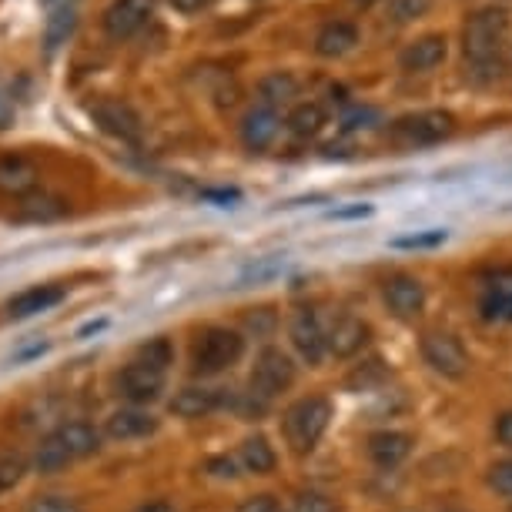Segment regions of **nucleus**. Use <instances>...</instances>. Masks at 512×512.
<instances>
[{"label":"nucleus","mask_w":512,"mask_h":512,"mask_svg":"<svg viewBox=\"0 0 512 512\" xmlns=\"http://www.w3.org/2000/svg\"><path fill=\"white\" fill-rule=\"evenodd\" d=\"M64 215H67L64 201L54 195H44V191H31V195H24L21 205H17V218L21 221H41V225H47V221H57Z\"/></svg>","instance_id":"nucleus-24"},{"label":"nucleus","mask_w":512,"mask_h":512,"mask_svg":"<svg viewBox=\"0 0 512 512\" xmlns=\"http://www.w3.org/2000/svg\"><path fill=\"white\" fill-rule=\"evenodd\" d=\"M382 298L395 318H415L425 308V285L415 275H392L382 285Z\"/></svg>","instance_id":"nucleus-16"},{"label":"nucleus","mask_w":512,"mask_h":512,"mask_svg":"<svg viewBox=\"0 0 512 512\" xmlns=\"http://www.w3.org/2000/svg\"><path fill=\"white\" fill-rule=\"evenodd\" d=\"M101 429H94L91 422H61L57 429H51L41 439V446L34 449V469L41 476H51V472H61L74 462L94 456L101 449Z\"/></svg>","instance_id":"nucleus-2"},{"label":"nucleus","mask_w":512,"mask_h":512,"mask_svg":"<svg viewBox=\"0 0 512 512\" xmlns=\"http://www.w3.org/2000/svg\"><path fill=\"white\" fill-rule=\"evenodd\" d=\"M325 121H328V114L325 108L318 101H302V104H295L292 114H288V131L295 134V138H315L318 131L325 128Z\"/></svg>","instance_id":"nucleus-26"},{"label":"nucleus","mask_w":512,"mask_h":512,"mask_svg":"<svg viewBox=\"0 0 512 512\" xmlns=\"http://www.w3.org/2000/svg\"><path fill=\"white\" fill-rule=\"evenodd\" d=\"M375 121H379V111H375V108H352V111L342 118V131H362V128H372Z\"/></svg>","instance_id":"nucleus-35"},{"label":"nucleus","mask_w":512,"mask_h":512,"mask_svg":"<svg viewBox=\"0 0 512 512\" xmlns=\"http://www.w3.org/2000/svg\"><path fill=\"white\" fill-rule=\"evenodd\" d=\"M282 268H285V262H282L278 255L262 258L258 265H248V268H245V282H251V278H255V282H262V278H268V275H278Z\"/></svg>","instance_id":"nucleus-37"},{"label":"nucleus","mask_w":512,"mask_h":512,"mask_svg":"<svg viewBox=\"0 0 512 512\" xmlns=\"http://www.w3.org/2000/svg\"><path fill=\"white\" fill-rule=\"evenodd\" d=\"M205 472H211L215 479H238L241 476V466L235 456H211L205 462Z\"/></svg>","instance_id":"nucleus-34"},{"label":"nucleus","mask_w":512,"mask_h":512,"mask_svg":"<svg viewBox=\"0 0 512 512\" xmlns=\"http://www.w3.org/2000/svg\"><path fill=\"white\" fill-rule=\"evenodd\" d=\"M432 7V0H392L389 4V14L395 24H405V21H415V17H422L425 11Z\"/></svg>","instance_id":"nucleus-31"},{"label":"nucleus","mask_w":512,"mask_h":512,"mask_svg":"<svg viewBox=\"0 0 512 512\" xmlns=\"http://www.w3.org/2000/svg\"><path fill=\"white\" fill-rule=\"evenodd\" d=\"M67 298V288L64 285H31L24 292H17L11 302H7V315L11 318H31V315H41V312H51L54 305H61Z\"/></svg>","instance_id":"nucleus-20"},{"label":"nucleus","mask_w":512,"mask_h":512,"mask_svg":"<svg viewBox=\"0 0 512 512\" xmlns=\"http://www.w3.org/2000/svg\"><path fill=\"white\" fill-rule=\"evenodd\" d=\"M449 57V41L446 34H422L412 44H405V51L399 54L402 71L409 74H425L436 71V67Z\"/></svg>","instance_id":"nucleus-17"},{"label":"nucleus","mask_w":512,"mask_h":512,"mask_svg":"<svg viewBox=\"0 0 512 512\" xmlns=\"http://www.w3.org/2000/svg\"><path fill=\"white\" fill-rule=\"evenodd\" d=\"M446 238H449L446 228H429V231H415V235L392 238V248H399V251H429V248H439Z\"/></svg>","instance_id":"nucleus-29"},{"label":"nucleus","mask_w":512,"mask_h":512,"mask_svg":"<svg viewBox=\"0 0 512 512\" xmlns=\"http://www.w3.org/2000/svg\"><path fill=\"white\" fill-rule=\"evenodd\" d=\"M37 185H41V168L34 164V158L21 151L0 154V195L24 198L37 191Z\"/></svg>","instance_id":"nucleus-14"},{"label":"nucleus","mask_w":512,"mask_h":512,"mask_svg":"<svg viewBox=\"0 0 512 512\" xmlns=\"http://www.w3.org/2000/svg\"><path fill=\"white\" fill-rule=\"evenodd\" d=\"M509 37V11L502 7H482V11L469 14L462 24V54L469 64L489 67L496 61V54L502 51Z\"/></svg>","instance_id":"nucleus-4"},{"label":"nucleus","mask_w":512,"mask_h":512,"mask_svg":"<svg viewBox=\"0 0 512 512\" xmlns=\"http://www.w3.org/2000/svg\"><path fill=\"white\" fill-rule=\"evenodd\" d=\"M91 118L94 124L111 134V138L118 141H128V144H138L141 141V118L138 111L131 108V104H124L118 98H101L91 104Z\"/></svg>","instance_id":"nucleus-10"},{"label":"nucleus","mask_w":512,"mask_h":512,"mask_svg":"<svg viewBox=\"0 0 512 512\" xmlns=\"http://www.w3.org/2000/svg\"><path fill=\"white\" fill-rule=\"evenodd\" d=\"M235 512H285L275 496H248Z\"/></svg>","instance_id":"nucleus-39"},{"label":"nucleus","mask_w":512,"mask_h":512,"mask_svg":"<svg viewBox=\"0 0 512 512\" xmlns=\"http://www.w3.org/2000/svg\"><path fill=\"white\" fill-rule=\"evenodd\" d=\"M295 385V362L292 355L275 349V345H268V349L258 352L255 359V369L248 375V395L255 402L268 405L272 399H278L282 392H288Z\"/></svg>","instance_id":"nucleus-6"},{"label":"nucleus","mask_w":512,"mask_h":512,"mask_svg":"<svg viewBox=\"0 0 512 512\" xmlns=\"http://www.w3.org/2000/svg\"><path fill=\"white\" fill-rule=\"evenodd\" d=\"M24 476H27V459L21 452H0V496L21 486Z\"/></svg>","instance_id":"nucleus-28"},{"label":"nucleus","mask_w":512,"mask_h":512,"mask_svg":"<svg viewBox=\"0 0 512 512\" xmlns=\"http://www.w3.org/2000/svg\"><path fill=\"white\" fill-rule=\"evenodd\" d=\"M24 512H84V506L74 496H57V492H51V496L31 499L24 506Z\"/></svg>","instance_id":"nucleus-30"},{"label":"nucleus","mask_w":512,"mask_h":512,"mask_svg":"<svg viewBox=\"0 0 512 512\" xmlns=\"http://www.w3.org/2000/svg\"><path fill=\"white\" fill-rule=\"evenodd\" d=\"M332 422V402L325 395H305V399L292 402L282 415V436L295 456H308L322 442Z\"/></svg>","instance_id":"nucleus-3"},{"label":"nucleus","mask_w":512,"mask_h":512,"mask_svg":"<svg viewBox=\"0 0 512 512\" xmlns=\"http://www.w3.org/2000/svg\"><path fill=\"white\" fill-rule=\"evenodd\" d=\"M412 446H415V439L409 436V432H395V429L372 432L369 436V459L382 469H395L399 462H405L412 456Z\"/></svg>","instance_id":"nucleus-21"},{"label":"nucleus","mask_w":512,"mask_h":512,"mask_svg":"<svg viewBox=\"0 0 512 512\" xmlns=\"http://www.w3.org/2000/svg\"><path fill=\"white\" fill-rule=\"evenodd\" d=\"M241 355H245V335L225 325H211L191 345V372L198 379H211V375L228 372Z\"/></svg>","instance_id":"nucleus-5"},{"label":"nucleus","mask_w":512,"mask_h":512,"mask_svg":"<svg viewBox=\"0 0 512 512\" xmlns=\"http://www.w3.org/2000/svg\"><path fill=\"white\" fill-rule=\"evenodd\" d=\"M496 439L502 442V446H509V449H512V409L499 415V422H496Z\"/></svg>","instance_id":"nucleus-42"},{"label":"nucleus","mask_w":512,"mask_h":512,"mask_svg":"<svg viewBox=\"0 0 512 512\" xmlns=\"http://www.w3.org/2000/svg\"><path fill=\"white\" fill-rule=\"evenodd\" d=\"M372 215V205H349V208H335L328 211L332 221H355V218H369Z\"/></svg>","instance_id":"nucleus-41"},{"label":"nucleus","mask_w":512,"mask_h":512,"mask_svg":"<svg viewBox=\"0 0 512 512\" xmlns=\"http://www.w3.org/2000/svg\"><path fill=\"white\" fill-rule=\"evenodd\" d=\"M489 486L499 492V496L512 499V459H502L489 469Z\"/></svg>","instance_id":"nucleus-33"},{"label":"nucleus","mask_w":512,"mask_h":512,"mask_svg":"<svg viewBox=\"0 0 512 512\" xmlns=\"http://www.w3.org/2000/svg\"><path fill=\"white\" fill-rule=\"evenodd\" d=\"M359 44V27L349 21H328L322 31L315 34V54L322 57H342Z\"/></svg>","instance_id":"nucleus-22"},{"label":"nucleus","mask_w":512,"mask_h":512,"mask_svg":"<svg viewBox=\"0 0 512 512\" xmlns=\"http://www.w3.org/2000/svg\"><path fill=\"white\" fill-rule=\"evenodd\" d=\"M168 409L181 419H205L218 409H238V399L228 389H205V385H185L175 392Z\"/></svg>","instance_id":"nucleus-9"},{"label":"nucleus","mask_w":512,"mask_h":512,"mask_svg":"<svg viewBox=\"0 0 512 512\" xmlns=\"http://www.w3.org/2000/svg\"><path fill=\"white\" fill-rule=\"evenodd\" d=\"M201 201L218 205V208H235L241 201V191L238 188H205V191H201Z\"/></svg>","instance_id":"nucleus-36"},{"label":"nucleus","mask_w":512,"mask_h":512,"mask_svg":"<svg viewBox=\"0 0 512 512\" xmlns=\"http://www.w3.org/2000/svg\"><path fill=\"white\" fill-rule=\"evenodd\" d=\"M422 359L432 372L446 375V379H462L469 372V352L452 332H425L422 342Z\"/></svg>","instance_id":"nucleus-8"},{"label":"nucleus","mask_w":512,"mask_h":512,"mask_svg":"<svg viewBox=\"0 0 512 512\" xmlns=\"http://www.w3.org/2000/svg\"><path fill=\"white\" fill-rule=\"evenodd\" d=\"M171 365H175V345H171V338L164 335L148 338L131 355V362L118 372V395L128 405H144L148 409L151 402L161 399Z\"/></svg>","instance_id":"nucleus-1"},{"label":"nucleus","mask_w":512,"mask_h":512,"mask_svg":"<svg viewBox=\"0 0 512 512\" xmlns=\"http://www.w3.org/2000/svg\"><path fill=\"white\" fill-rule=\"evenodd\" d=\"M288 335H292L295 352L302 355L308 365H318L328 355L325 328H322V322H318V315L308 312V308H302V312L292 318V328H288Z\"/></svg>","instance_id":"nucleus-18"},{"label":"nucleus","mask_w":512,"mask_h":512,"mask_svg":"<svg viewBox=\"0 0 512 512\" xmlns=\"http://www.w3.org/2000/svg\"><path fill=\"white\" fill-rule=\"evenodd\" d=\"M452 131H456V118L442 108H429V111L405 114V118L395 121L392 141L402 144V148H429V144L446 141Z\"/></svg>","instance_id":"nucleus-7"},{"label":"nucleus","mask_w":512,"mask_h":512,"mask_svg":"<svg viewBox=\"0 0 512 512\" xmlns=\"http://www.w3.org/2000/svg\"><path fill=\"white\" fill-rule=\"evenodd\" d=\"M372 338V328L355 315H338L332 328H325V345H328V355L335 359H352L359 355Z\"/></svg>","instance_id":"nucleus-15"},{"label":"nucleus","mask_w":512,"mask_h":512,"mask_svg":"<svg viewBox=\"0 0 512 512\" xmlns=\"http://www.w3.org/2000/svg\"><path fill=\"white\" fill-rule=\"evenodd\" d=\"M14 118H17V111H14L11 98H7V94H0V131H4V128H11Z\"/></svg>","instance_id":"nucleus-44"},{"label":"nucleus","mask_w":512,"mask_h":512,"mask_svg":"<svg viewBox=\"0 0 512 512\" xmlns=\"http://www.w3.org/2000/svg\"><path fill=\"white\" fill-rule=\"evenodd\" d=\"M104 325H108V322H88V325L81 328V332H77V338H88L91 332H101Z\"/></svg>","instance_id":"nucleus-46"},{"label":"nucleus","mask_w":512,"mask_h":512,"mask_svg":"<svg viewBox=\"0 0 512 512\" xmlns=\"http://www.w3.org/2000/svg\"><path fill=\"white\" fill-rule=\"evenodd\" d=\"M251 332L255 335H272V328H275V315H272V308H258L255 315H248V322H245Z\"/></svg>","instance_id":"nucleus-40"},{"label":"nucleus","mask_w":512,"mask_h":512,"mask_svg":"<svg viewBox=\"0 0 512 512\" xmlns=\"http://www.w3.org/2000/svg\"><path fill=\"white\" fill-rule=\"evenodd\" d=\"M158 415L148 412L144 405H124V409L111 412L104 419V432L114 442H131V439H144V436H154L158 432Z\"/></svg>","instance_id":"nucleus-12"},{"label":"nucleus","mask_w":512,"mask_h":512,"mask_svg":"<svg viewBox=\"0 0 512 512\" xmlns=\"http://www.w3.org/2000/svg\"><path fill=\"white\" fill-rule=\"evenodd\" d=\"M238 466L251 472V476H268V472H275L278 466V456L272 449V442L265 436H248L245 442L238 446Z\"/></svg>","instance_id":"nucleus-23"},{"label":"nucleus","mask_w":512,"mask_h":512,"mask_svg":"<svg viewBox=\"0 0 512 512\" xmlns=\"http://www.w3.org/2000/svg\"><path fill=\"white\" fill-rule=\"evenodd\" d=\"M292 512H338V506L322 492H302L295 502H292Z\"/></svg>","instance_id":"nucleus-32"},{"label":"nucleus","mask_w":512,"mask_h":512,"mask_svg":"<svg viewBox=\"0 0 512 512\" xmlns=\"http://www.w3.org/2000/svg\"><path fill=\"white\" fill-rule=\"evenodd\" d=\"M44 4H54V0H44Z\"/></svg>","instance_id":"nucleus-47"},{"label":"nucleus","mask_w":512,"mask_h":512,"mask_svg":"<svg viewBox=\"0 0 512 512\" xmlns=\"http://www.w3.org/2000/svg\"><path fill=\"white\" fill-rule=\"evenodd\" d=\"M154 7H158V0H114L104 11V31L114 41H124V37L138 34L151 21Z\"/></svg>","instance_id":"nucleus-13"},{"label":"nucleus","mask_w":512,"mask_h":512,"mask_svg":"<svg viewBox=\"0 0 512 512\" xmlns=\"http://www.w3.org/2000/svg\"><path fill=\"white\" fill-rule=\"evenodd\" d=\"M138 512H178L175 506H171L168 499H151V502H144V506Z\"/></svg>","instance_id":"nucleus-45"},{"label":"nucleus","mask_w":512,"mask_h":512,"mask_svg":"<svg viewBox=\"0 0 512 512\" xmlns=\"http://www.w3.org/2000/svg\"><path fill=\"white\" fill-rule=\"evenodd\" d=\"M258 98H262L265 108L278 111L282 104H292L298 98V81L288 71H275L262 77V84H258Z\"/></svg>","instance_id":"nucleus-25"},{"label":"nucleus","mask_w":512,"mask_h":512,"mask_svg":"<svg viewBox=\"0 0 512 512\" xmlns=\"http://www.w3.org/2000/svg\"><path fill=\"white\" fill-rule=\"evenodd\" d=\"M479 312L486 322H512V268H496L482 278Z\"/></svg>","instance_id":"nucleus-11"},{"label":"nucleus","mask_w":512,"mask_h":512,"mask_svg":"<svg viewBox=\"0 0 512 512\" xmlns=\"http://www.w3.org/2000/svg\"><path fill=\"white\" fill-rule=\"evenodd\" d=\"M278 131H282L278 111L265 108V104L251 108V111L245 114V118H241V144H245L248 151H265V148H272V141L278 138Z\"/></svg>","instance_id":"nucleus-19"},{"label":"nucleus","mask_w":512,"mask_h":512,"mask_svg":"<svg viewBox=\"0 0 512 512\" xmlns=\"http://www.w3.org/2000/svg\"><path fill=\"white\" fill-rule=\"evenodd\" d=\"M211 0H171V7H175L178 14H201Z\"/></svg>","instance_id":"nucleus-43"},{"label":"nucleus","mask_w":512,"mask_h":512,"mask_svg":"<svg viewBox=\"0 0 512 512\" xmlns=\"http://www.w3.org/2000/svg\"><path fill=\"white\" fill-rule=\"evenodd\" d=\"M71 31H74V4H67V7H61V11L51 17V24H47V34H44L47 54H54L57 47H61L67 37H71Z\"/></svg>","instance_id":"nucleus-27"},{"label":"nucleus","mask_w":512,"mask_h":512,"mask_svg":"<svg viewBox=\"0 0 512 512\" xmlns=\"http://www.w3.org/2000/svg\"><path fill=\"white\" fill-rule=\"evenodd\" d=\"M51 349V342H44V338H34V342H27V345H21L14 355H11V362L14 365H24V362H34V359H41V355Z\"/></svg>","instance_id":"nucleus-38"}]
</instances>
